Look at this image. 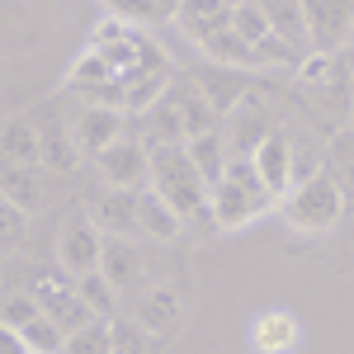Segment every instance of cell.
I'll return each mask as SVG.
<instances>
[{
  "instance_id": "obj_1",
  "label": "cell",
  "mask_w": 354,
  "mask_h": 354,
  "mask_svg": "<svg viewBox=\"0 0 354 354\" xmlns=\"http://www.w3.org/2000/svg\"><path fill=\"white\" fill-rule=\"evenodd\" d=\"M151 189L161 194L185 222L203 218L208 227H213V189L203 185V175H198V165H194L189 142L151 147Z\"/></svg>"
},
{
  "instance_id": "obj_2",
  "label": "cell",
  "mask_w": 354,
  "mask_h": 354,
  "mask_svg": "<svg viewBox=\"0 0 354 354\" xmlns=\"http://www.w3.org/2000/svg\"><path fill=\"white\" fill-rule=\"evenodd\" d=\"M345 203H350V194L340 185V175H335V170H317L312 180L293 185V194L279 203V213H283V222H288L293 232L322 236V232H330L335 222L345 218Z\"/></svg>"
},
{
  "instance_id": "obj_3",
  "label": "cell",
  "mask_w": 354,
  "mask_h": 354,
  "mask_svg": "<svg viewBox=\"0 0 354 354\" xmlns=\"http://www.w3.org/2000/svg\"><path fill=\"white\" fill-rule=\"evenodd\" d=\"M28 293L38 298V307H43L66 335H76V330H85L90 322H100V317L90 312V302L81 298V288H76V274L62 270V265H28Z\"/></svg>"
},
{
  "instance_id": "obj_4",
  "label": "cell",
  "mask_w": 354,
  "mask_h": 354,
  "mask_svg": "<svg viewBox=\"0 0 354 354\" xmlns=\"http://www.w3.org/2000/svg\"><path fill=\"white\" fill-rule=\"evenodd\" d=\"M104 245H109V236L95 227L90 208H76V213H66L62 232H57V265H62V270H71L76 279H81V274L100 270Z\"/></svg>"
},
{
  "instance_id": "obj_5",
  "label": "cell",
  "mask_w": 354,
  "mask_h": 354,
  "mask_svg": "<svg viewBox=\"0 0 354 354\" xmlns=\"http://www.w3.org/2000/svg\"><path fill=\"white\" fill-rule=\"evenodd\" d=\"M302 24L312 53H345L354 33V0H302Z\"/></svg>"
},
{
  "instance_id": "obj_6",
  "label": "cell",
  "mask_w": 354,
  "mask_h": 354,
  "mask_svg": "<svg viewBox=\"0 0 354 354\" xmlns=\"http://www.w3.org/2000/svg\"><path fill=\"white\" fill-rule=\"evenodd\" d=\"M270 208H279V198L265 189H245L236 180H222L213 189V227L218 232H241L255 218H265Z\"/></svg>"
},
{
  "instance_id": "obj_7",
  "label": "cell",
  "mask_w": 354,
  "mask_h": 354,
  "mask_svg": "<svg viewBox=\"0 0 354 354\" xmlns=\"http://www.w3.org/2000/svg\"><path fill=\"white\" fill-rule=\"evenodd\" d=\"M95 170L109 189H142V180H151V147L137 137H118L104 156H95Z\"/></svg>"
},
{
  "instance_id": "obj_8",
  "label": "cell",
  "mask_w": 354,
  "mask_h": 354,
  "mask_svg": "<svg viewBox=\"0 0 354 354\" xmlns=\"http://www.w3.org/2000/svg\"><path fill=\"white\" fill-rule=\"evenodd\" d=\"M222 133H227V147H232V156H255V151H260V142H265L270 133H279V128H274V113L265 109L255 95H245L241 104L227 113Z\"/></svg>"
},
{
  "instance_id": "obj_9",
  "label": "cell",
  "mask_w": 354,
  "mask_h": 354,
  "mask_svg": "<svg viewBox=\"0 0 354 354\" xmlns=\"http://www.w3.org/2000/svg\"><path fill=\"white\" fill-rule=\"evenodd\" d=\"M137 322L147 326L151 340H170L175 330L185 326V298H180V288H170V283L147 288V293L137 298Z\"/></svg>"
},
{
  "instance_id": "obj_10",
  "label": "cell",
  "mask_w": 354,
  "mask_h": 354,
  "mask_svg": "<svg viewBox=\"0 0 354 354\" xmlns=\"http://www.w3.org/2000/svg\"><path fill=\"white\" fill-rule=\"evenodd\" d=\"M170 95H175L180 113H185V133H189V137H203V133H218V128H222L218 104L203 95V85L194 81V71H180V76L170 81Z\"/></svg>"
},
{
  "instance_id": "obj_11",
  "label": "cell",
  "mask_w": 354,
  "mask_h": 354,
  "mask_svg": "<svg viewBox=\"0 0 354 354\" xmlns=\"http://www.w3.org/2000/svg\"><path fill=\"white\" fill-rule=\"evenodd\" d=\"M90 218L104 236H142V222H137V189H104L95 203H90Z\"/></svg>"
},
{
  "instance_id": "obj_12",
  "label": "cell",
  "mask_w": 354,
  "mask_h": 354,
  "mask_svg": "<svg viewBox=\"0 0 354 354\" xmlns=\"http://www.w3.org/2000/svg\"><path fill=\"white\" fill-rule=\"evenodd\" d=\"M76 147L85 156H104L113 142L123 137V109H104V104H85L76 113Z\"/></svg>"
},
{
  "instance_id": "obj_13",
  "label": "cell",
  "mask_w": 354,
  "mask_h": 354,
  "mask_svg": "<svg viewBox=\"0 0 354 354\" xmlns=\"http://www.w3.org/2000/svg\"><path fill=\"white\" fill-rule=\"evenodd\" d=\"M255 170H260V180L270 185V194L283 203V198L293 194V170H298L293 142H288L283 133H270L265 142H260V151H255Z\"/></svg>"
},
{
  "instance_id": "obj_14",
  "label": "cell",
  "mask_w": 354,
  "mask_h": 354,
  "mask_svg": "<svg viewBox=\"0 0 354 354\" xmlns=\"http://www.w3.org/2000/svg\"><path fill=\"white\" fill-rule=\"evenodd\" d=\"M33 118H38V133H43V170H53V175H71V170H76V156H81L76 133H66V123L57 118V104L38 109Z\"/></svg>"
},
{
  "instance_id": "obj_15",
  "label": "cell",
  "mask_w": 354,
  "mask_h": 354,
  "mask_svg": "<svg viewBox=\"0 0 354 354\" xmlns=\"http://www.w3.org/2000/svg\"><path fill=\"white\" fill-rule=\"evenodd\" d=\"M0 203H15L24 213H38L48 203V180H43V165H10L0 170Z\"/></svg>"
},
{
  "instance_id": "obj_16",
  "label": "cell",
  "mask_w": 354,
  "mask_h": 354,
  "mask_svg": "<svg viewBox=\"0 0 354 354\" xmlns=\"http://www.w3.org/2000/svg\"><path fill=\"white\" fill-rule=\"evenodd\" d=\"M175 24H180V33H185V38L208 43L213 33L232 28V5H227V0H180Z\"/></svg>"
},
{
  "instance_id": "obj_17",
  "label": "cell",
  "mask_w": 354,
  "mask_h": 354,
  "mask_svg": "<svg viewBox=\"0 0 354 354\" xmlns=\"http://www.w3.org/2000/svg\"><path fill=\"white\" fill-rule=\"evenodd\" d=\"M100 270H104V279H109L118 293H133V288H142V279H147V260H142V245H137V241H118V236H109V245H104V260H100Z\"/></svg>"
},
{
  "instance_id": "obj_18",
  "label": "cell",
  "mask_w": 354,
  "mask_h": 354,
  "mask_svg": "<svg viewBox=\"0 0 354 354\" xmlns=\"http://www.w3.org/2000/svg\"><path fill=\"white\" fill-rule=\"evenodd\" d=\"M0 151H5L10 165H43L38 118H33V113H10V118H5V137H0Z\"/></svg>"
},
{
  "instance_id": "obj_19",
  "label": "cell",
  "mask_w": 354,
  "mask_h": 354,
  "mask_svg": "<svg viewBox=\"0 0 354 354\" xmlns=\"http://www.w3.org/2000/svg\"><path fill=\"white\" fill-rule=\"evenodd\" d=\"M194 81L203 85V95L218 104L222 118H227V113H232L245 95H250V90H245V71H236V66H218V62L198 66V71H194Z\"/></svg>"
},
{
  "instance_id": "obj_20",
  "label": "cell",
  "mask_w": 354,
  "mask_h": 354,
  "mask_svg": "<svg viewBox=\"0 0 354 354\" xmlns=\"http://www.w3.org/2000/svg\"><path fill=\"white\" fill-rule=\"evenodd\" d=\"M142 142H147V147L189 142V133H185V113H180V104H175V95H170V90H165L161 100L142 113Z\"/></svg>"
},
{
  "instance_id": "obj_21",
  "label": "cell",
  "mask_w": 354,
  "mask_h": 354,
  "mask_svg": "<svg viewBox=\"0 0 354 354\" xmlns=\"http://www.w3.org/2000/svg\"><path fill=\"white\" fill-rule=\"evenodd\" d=\"M137 222H142V236H151V241H180V232H185V218L156 189H137Z\"/></svg>"
},
{
  "instance_id": "obj_22",
  "label": "cell",
  "mask_w": 354,
  "mask_h": 354,
  "mask_svg": "<svg viewBox=\"0 0 354 354\" xmlns=\"http://www.w3.org/2000/svg\"><path fill=\"white\" fill-rule=\"evenodd\" d=\"M250 345H255L260 354H288L293 345H298V317L283 312V307L260 312L255 326H250Z\"/></svg>"
},
{
  "instance_id": "obj_23",
  "label": "cell",
  "mask_w": 354,
  "mask_h": 354,
  "mask_svg": "<svg viewBox=\"0 0 354 354\" xmlns=\"http://www.w3.org/2000/svg\"><path fill=\"white\" fill-rule=\"evenodd\" d=\"M189 156L198 165V175H203V185L208 189H218L222 180H227V165H232V147H227V133H203V137H189Z\"/></svg>"
},
{
  "instance_id": "obj_24",
  "label": "cell",
  "mask_w": 354,
  "mask_h": 354,
  "mask_svg": "<svg viewBox=\"0 0 354 354\" xmlns=\"http://www.w3.org/2000/svg\"><path fill=\"white\" fill-rule=\"evenodd\" d=\"M198 53L208 57V62H218V66H236V71H260V57H255V48L245 43L236 28H222V33H213L208 43H198Z\"/></svg>"
},
{
  "instance_id": "obj_25",
  "label": "cell",
  "mask_w": 354,
  "mask_h": 354,
  "mask_svg": "<svg viewBox=\"0 0 354 354\" xmlns=\"http://www.w3.org/2000/svg\"><path fill=\"white\" fill-rule=\"evenodd\" d=\"M255 5L265 10V19L274 24L279 38H288L293 48L312 53V48H307V24H302V0H255Z\"/></svg>"
},
{
  "instance_id": "obj_26",
  "label": "cell",
  "mask_w": 354,
  "mask_h": 354,
  "mask_svg": "<svg viewBox=\"0 0 354 354\" xmlns=\"http://www.w3.org/2000/svg\"><path fill=\"white\" fill-rule=\"evenodd\" d=\"M76 288H81V298L90 302V312L100 317V322H113V317H123L118 307H123V293L113 288L109 279H104V270H90L76 279Z\"/></svg>"
},
{
  "instance_id": "obj_27",
  "label": "cell",
  "mask_w": 354,
  "mask_h": 354,
  "mask_svg": "<svg viewBox=\"0 0 354 354\" xmlns=\"http://www.w3.org/2000/svg\"><path fill=\"white\" fill-rule=\"evenodd\" d=\"M19 335H24V345H28L33 354H62V350H66V330L57 326L48 312H43L38 322H28Z\"/></svg>"
},
{
  "instance_id": "obj_28",
  "label": "cell",
  "mask_w": 354,
  "mask_h": 354,
  "mask_svg": "<svg viewBox=\"0 0 354 354\" xmlns=\"http://www.w3.org/2000/svg\"><path fill=\"white\" fill-rule=\"evenodd\" d=\"M0 317H5V330H24L28 322L43 317V307H38V298H33L28 288H10V293H5V307H0Z\"/></svg>"
},
{
  "instance_id": "obj_29",
  "label": "cell",
  "mask_w": 354,
  "mask_h": 354,
  "mask_svg": "<svg viewBox=\"0 0 354 354\" xmlns=\"http://www.w3.org/2000/svg\"><path fill=\"white\" fill-rule=\"evenodd\" d=\"M232 28L241 33L250 48H255V43H265V38L274 33V24L265 19V10H260L255 0H245V5H236V10H232Z\"/></svg>"
},
{
  "instance_id": "obj_30",
  "label": "cell",
  "mask_w": 354,
  "mask_h": 354,
  "mask_svg": "<svg viewBox=\"0 0 354 354\" xmlns=\"http://www.w3.org/2000/svg\"><path fill=\"white\" fill-rule=\"evenodd\" d=\"M62 354H113V330L109 322H90L85 330L66 335V350Z\"/></svg>"
},
{
  "instance_id": "obj_31",
  "label": "cell",
  "mask_w": 354,
  "mask_h": 354,
  "mask_svg": "<svg viewBox=\"0 0 354 354\" xmlns=\"http://www.w3.org/2000/svg\"><path fill=\"white\" fill-rule=\"evenodd\" d=\"M109 330H113V354H147V345H151V335L137 317H113Z\"/></svg>"
},
{
  "instance_id": "obj_32",
  "label": "cell",
  "mask_w": 354,
  "mask_h": 354,
  "mask_svg": "<svg viewBox=\"0 0 354 354\" xmlns=\"http://www.w3.org/2000/svg\"><path fill=\"white\" fill-rule=\"evenodd\" d=\"M109 15L128 19V24H137V28H147V24H161V19H170L161 0H109Z\"/></svg>"
},
{
  "instance_id": "obj_33",
  "label": "cell",
  "mask_w": 354,
  "mask_h": 354,
  "mask_svg": "<svg viewBox=\"0 0 354 354\" xmlns=\"http://www.w3.org/2000/svg\"><path fill=\"white\" fill-rule=\"evenodd\" d=\"M0 236H5V255H19V245L28 236V213L24 208H15V203H0Z\"/></svg>"
},
{
  "instance_id": "obj_34",
  "label": "cell",
  "mask_w": 354,
  "mask_h": 354,
  "mask_svg": "<svg viewBox=\"0 0 354 354\" xmlns=\"http://www.w3.org/2000/svg\"><path fill=\"white\" fill-rule=\"evenodd\" d=\"M161 5H165V15L175 19V10H180V0H161Z\"/></svg>"
},
{
  "instance_id": "obj_35",
  "label": "cell",
  "mask_w": 354,
  "mask_h": 354,
  "mask_svg": "<svg viewBox=\"0 0 354 354\" xmlns=\"http://www.w3.org/2000/svg\"><path fill=\"white\" fill-rule=\"evenodd\" d=\"M345 57H350V81H354V48H345Z\"/></svg>"
},
{
  "instance_id": "obj_36",
  "label": "cell",
  "mask_w": 354,
  "mask_h": 354,
  "mask_svg": "<svg viewBox=\"0 0 354 354\" xmlns=\"http://www.w3.org/2000/svg\"><path fill=\"white\" fill-rule=\"evenodd\" d=\"M227 5H232V10H236V5H245V0H227Z\"/></svg>"
},
{
  "instance_id": "obj_37",
  "label": "cell",
  "mask_w": 354,
  "mask_h": 354,
  "mask_svg": "<svg viewBox=\"0 0 354 354\" xmlns=\"http://www.w3.org/2000/svg\"><path fill=\"white\" fill-rule=\"evenodd\" d=\"M104 5H109V0H104Z\"/></svg>"
},
{
  "instance_id": "obj_38",
  "label": "cell",
  "mask_w": 354,
  "mask_h": 354,
  "mask_svg": "<svg viewBox=\"0 0 354 354\" xmlns=\"http://www.w3.org/2000/svg\"><path fill=\"white\" fill-rule=\"evenodd\" d=\"M28 354H33V350H28Z\"/></svg>"
}]
</instances>
